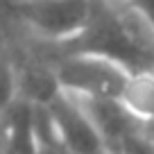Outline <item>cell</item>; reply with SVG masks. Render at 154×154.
I'll use <instances>...</instances> for the list:
<instances>
[{
  "label": "cell",
  "mask_w": 154,
  "mask_h": 154,
  "mask_svg": "<svg viewBox=\"0 0 154 154\" xmlns=\"http://www.w3.org/2000/svg\"><path fill=\"white\" fill-rule=\"evenodd\" d=\"M48 61L54 66L59 86L77 97L118 100L129 77V70L122 63L91 52L61 54Z\"/></svg>",
  "instance_id": "1"
},
{
  "label": "cell",
  "mask_w": 154,
  "mask_h": 154,
  "mask_svg": "<svg viewBox=\"0 0 154 154\" xmlns=\"http://www.w3.org/2000/svg\"><path fill=\"white\" fill-rule=\"evenodd\" d=\"M14 20L41 41H66L84 29L91 14V0H11Z\"/></svg>",
  "instance_id": "2"
},
{
  "label": "cell",
  "mask_w": 154,
  "mask_h": 154,
  "mask_svg": "<svg viewBox=\"0 0 154 154\" xmlns=\"http://www.w3.org/2000/svg\"><path fill=\"white\" fill-rule=\"evenodd\" d=\"M43 106L48 109L61 140L72 154H111L97 127L72 93L61 91Z\"/></svg>",
  "instance_id": "3"
},
{
  "label": "cell",
  "mask_w": 154,
  "mask_h": 154,
  "mask_svg": "<svg viewBox=\"0 0 154 154\" xmlns=\"http://www.w3.org/2000/svg\"><path fill=\"white\" fill-rule=\"evenodd\" d=\"M77 100L88 113V118L93 120V125L97 127V131H100L102 140L106 143L111 154H116L118 145L122 143V138L131 129L143 125L125 109V104L120 100H97V97H77Z\"/></svg>",
  "instance_id": "4"
},
{
  "label": "cell",
  "mask_w": 154,
  "mask_h": 154,
  "mask_svg": "<svg viewBox=\"0 0 154 154\" xmlns=\"http://www.w3.org/2000/svg\"><path fill=\"white\" fill-rule=\"evenodd\" d=\"M118 100L138 122H154V68L129 72Z\"/></svg>",
  "instance_id": "5"
},
{
  "label": "cell",
  "mask_w": 154,
  "mask_h": 154,
  "mask_svg": "<svg viewBox=\"0 0 154 154\" xmlns=\"http://www.w3.org/2000/svg\"><path fill=\"white\" fill-rule=\"evenodd\" d=\"M18 97V86H16V72L14 63L7 50L0 48V116L7 111V106Z\"/></svg>",
  "instance_id": "6"
},
{
  "label": "cell",
  "mask_w": 154,
  "mask_h": 154,
  "mask_svg": "<svg viewBox=\"0 0 154 154\" xmlns=\"http://www.w3.org/2000/svg\"><path fill=\"white\" fill-rule=\"evenodd\" d=\"M116 154H154V136L149 134L147 125H138L122 138Z\"/></svg>",
  "instance_id": "7"
},
{
  "label": "cell",
  "mask_w": 154,
  "mask_h": 154,
  "mask_svg": "<svg viewBox=\"0 0 154 154\" xmlns=\"http://www.w3.org/2000/svg\"><path fill=\"white\" fill-rule=\"evenodd\" d=\"M127 5L134 7V9L154 27V0H127Z\"/></svg>",
  "instance_id": "8"
},
{
  "label": "cell",
  "mask_w": 154,
  "mask_h": 154,
  "mask_svg": "<svg viewBox=\"0 0 154 154\" xmlns=\"http://www.w3.org/2000/svg\"><path fill=\"white\" fill-rule=\"evenodd\" d=\"M147 129H149V134L154 136V122H149V125H147Z\"/></svg>",
  "instance_id": "9"
},
{
  "label": "cell",
  "mask_w": 154,
  "mask_h": 154,
  "mask_svg": "<svg viewBox=\"0 0 154 154\" xmlns=\"http://www.w3.org/2000/svg\"><path fill=\"white\" fill-rule=\"evenodd\" d=\"M152 68H154V66H152Z\"/></svg>",
  "instance_id": "10"
}]
</instances>
